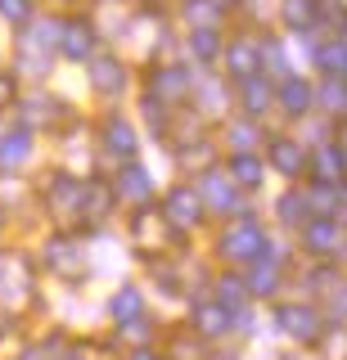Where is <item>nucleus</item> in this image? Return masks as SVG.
<instances>
[{"mask_svg": "<svg viewBox=\"0 0 347 360\" xmlns=\"http://www.w3.org/2000/svg\"><path fill=\"white\" fill-rule=\"evenodd\" d=\"M221 292H226V302H230V307L239 302V284H234V279H221Z\"/></svg>", "mask_w": 347, "mask_h": 360, "instance_id": "nucleus-21", "label": "nucleus"}, {"mask_svg": "<svg viewBox=\"0 0 347 360\" xmlns=\"http://www.w3.org/2000/svg\"><path fill=\"white\" fill-rule=\"evenodd\" d=\"M316 167H320V176H339V153H329V158H316Z\"/></svg>", "mask_w": 347, "mask_h": 360, "instance_id": "nucleus-19", "label": "nucleus"}, {"mask_svg": "<svg viewBox=\"0 0 347 360\" xmlns=\"http://www.w3.org/2000/svg\"><path fill=\"white\" fill-rule=\"evenodd\" d=\"M234 180H239V185H257V180H262V162L248 158V153H239L234 158Z\"/></svg>", "mask_w": 347, "mask_h": 360, "instance_id": "nucleus-11", "label": "nucleus"}, {"mask_svg": "<svg viewBox=\"0 0 347 360\" xmlns=\"http://www.w3.org/2000/svg\"><path fill=\"white\" fill-rule=\"evenodd\" d=\"M271 104V95H266V82H244V108L248 112H262Z\"/></svg>", "mask_w": 347, "mask_h": 360, "instance_id": "nucleus-12", "label": "nucleus"}, {"mask_svg": "<svg viewBox=\"0 0 347 360\" xmlns=\"http://www.w3.org/2000/svg\"><path fill=\"white\" fill-rule=\"evenodd\" d=\"M136 360H158V356H149V352H140V356H136Z\"/></svg>", "mask_w": 347, "mask_h": 360, "instance_id": "nucleus-24", "label": "nucleus"}, {"mask_svg": "<svg viewBox=\"0 0 347 360\" xmlns=\"http://www.w3.org/2000/svg\"><path fill=\"white\" fill-rule=\"evenodd\" d=\"M0 9H5L9 18H23L27 14V0H0Z\"/></svg>", "mask_w": 347, "mask_h": 360, "instance_id": "nucleus-20", "label": "nucleus"}, {"mask_svg": "<svg viewBox=\"0 0 347 360\" xmlns=\"http://www.w3.org/2000/svg\"><path fill=\"white\" fill-rule=\"evenodd\" d=\"M279 217H294V221H302V217H307V207H302V198H284V202H279Z\"/></svg>", "mask_w": 347, "mask_h": 360, "instance_id": "nucleus-17", "label": "nucleus"}, {"mask_svg": "<svg viewBox=\"0 0 347 360\" xmlns=\"http://www.w3.org/2000/svg\"><path fill=\"white\" fill-rule=\"evenodd\" d=\"M63 50L72 54V59H82V54H91V32L77 22V27H63Z\"/></svg>", "mask_w": 347, "mask_h": 360, "instance_id": "nucleus-8", "label": "nucleus"}, {"mask_svg": "<svg viewBox=\"0 0 347 360\" xmlns=\"http://www.w3.org/2000/svg\"><path fill=\"white\" fill-rule=\"evenodd\" d=\"M104 144H113V149L127 158V153H136V135H131V127L127 122H113V127L104 131Z\"/></svg>", "mask_w": 347, "mask_h": 360, "instance_id": "nucleus-7", "label": "nucleus"}, {"mask_svg": "<svg viewBox=\"0 0 347 360\" xmlns=\"http://www.w3.org/2000/svg\"><path fill=\"white\" fill-rule=\"evenodd\" d=\"M0 99H9V82H5V77H0Z\"/></svg>", "mask_w": 347, "mask_h": 360, "instance_id": "nucleus-23", "label": "nucleus"}, {"mask_svg": "<svg viewBox=\"0 0 347 360\" xmlns=\"http://www.w3.org/2000/svg\"><path fill=\"white\" fill-rule=\"evenodd\" d=\"M230 63H234V72H239V77H248V72H253V68H257V59H253V54H248V45H234V54H230Z\"/></svg>", "mask_w": 347, "mask_h": 360, "instance_id": "nucleus-16", "label": "nucleus"}, {"mask_svg": "<svg viewBox=\"0 0 347 360\" xmlns=\"http://www.w3.org/2000/svg\"><path fill=\"white\" fill-rule=\"evenodd\" d=\"M23 153H27V135L23 131H18V135H9V140L5 144H0V162H23Z\"/></svg>", "mask_w": 347, "mask_h": 360, "instance_id": "nucleus-13", "label": "nucleus"}, {"mask_svg": "<svg viewBox=\"0 0 347 360\" xmlns=\"http://www.w3.org/2000/svg\"><path fill=\"white\" fill-rule=\"evenodd\" d=\"M279 104H284L289 112H307V86H302L298 77H289V82L279 86Z\"/></svg>", "mask_w": 347, "mask_h": 360, "instance_id": "nucleus-5", "label": "nucleus"}, {"mask_svg": "<svg viewBox=\"0 0 347 360\" xmlns=\"http://www.w3.org/2000/svg\"><path fill=\"white\" fill-rule=\"evenodd\" d=\"M311 248H316V252H320V248H334V230H329V225H324V230L311 225Z\"/></svg>", "mask_w": 347, "mask_h": 360, "instance_id": "nucleus-18", "label": "nucleus"}, {"mask_svg": "<svg viewBox=\"0 0 347 360\" xmlns=\"http://www.w3.org/2000/svg\"><path fill=\"white\" fill-rule=\"evenodd\" d=\"M248 288H257V292H271V288H275V270H271V266H257L253 275H248Z\"/></svg>", "mask_w": 347, "mask_h": 360, "instance_id": "nucleus-14", "label": "nucleus"}, {"mask_svg": "<svg viewBox=\"0 0 347 360\" xmlns=\"http://www.w3.org/2000/svg\"><path fill=\"white\" fill-rule=\"evenodd\" d=\"M95 86H122V68L118 63H95Z\"/></svg>", "mask_w": 347, "mask_h": 360, "instance_id": "nucleus-15", "label": "nucleus"}, {"mask_svg": "<svg viewBox=\"0 0 347 360\" xmlns=\"http://www.w3.org/2000/svg\"><path fill=\"white\" fill-rule=\"evenodd\" d=\"M122 194H131V198H149V176H144L140 167H127V172H122Z\"/></svg>", "mask_w": 347, "mask_h": 360, "instance_id": "nucleus-9", "label": "nucleus"}, {"mask_svg": "<svg viewBox=\"0 0 347 360\" xmlns=\"http://www.w3.org/2000/svg\"><path fill=\"white\" fill-rule=\"evenodd\" d=\"M167 217H172V221H181V225H198L203 207H198V198L189 194V189H176V194L167 198Z\"/></svg>", "mask_w": 347, "mask_h": 360, "instance_id": "nucleus-3", "label": "nucleus"}, {"mask_svg": "<svg viewBox=\"0 0 347 360\" xmlns=\"http://www.w3.org/2000/svg\"><path fill=\"white\" fill-rule=\"evenodd\" d=\"M136 311H140V292L136 288H122L118 297H113V315L127 324V320H136Z\"/></svg>", "mask_w": 347, "mask_h": 360, "instance_id": "nucleus-10", "label": "nucleus"}, {"mask_svg": "<svg viewBox=\"0 0 347 360\" xmlns=\"http://www.w3.org/2000/svg\"><path fill=\"white\" fill-rule=\"evenodd\" d=\"M226 324H230V311L226 307H198V329H203L208 338L212 333H226Z\"/></svg>", "mask_w": 347, "mask_h": 360, "instance_id": "nucleus-6", "label": "nucleus"}, {"mask_svg": "<svg viewBox=\"0 0 347 360\" xmlns=\"http://www.w3.org/2000/svg\"><path fill=\"white\" fill-rule=\"evenodd\" d=\"M221 252L234 257V262H253V257L262 252V230H257L253 221H239L234 230H226V239H221Z\"/></svg>", "mask_w": 347, "mask_h": 360, "instance_id": "nucleus-1", "label": "nucleus"}, {"mask_svg": "<svg viewBox=\"0 0 347 360\" xmlns=\"http://www.w3.org/2000/svg\"><path fill=\"white\" fill-rule=\"evenodd\" d=\"M194 50H198V54H212V50H217V41H212V37H208V32H203V37H198V41H194Z\"/></svg>", "mask_w": 347, "mask_h": 360, "instance_id": "nucleus-22", "label": "nucleus"}, {"mask_svg": "<svg viewBox=\"0 0 347 360\" xmlns=\"http://www.w3.org/2000/svg\"><path fill=\"white\" fill-rule=\"evenodd\" d=\"M279 329L294 333L298 342H311V338L320 333V315L311 307H284V311H279Z\"/></svg>", "mask_w": 347, "mask_h": 360, "instance_id": "nucleus-2", "label": "nucleus"}, {"mask_svg": "<svg viewBox=\"0 0 347 360\" xmlns=\"http://www.w3.org/2000/svg\"><path fill=\"white\" fill-rule=\"evenodd\" d=\"M271 153H275V167H279L284 176H298L302 162H307V158H302V149H298V144H289V140H275Z\"/></svg>", "mask_w": 347, "mask_h": 360, "instance_id": "nucleus-4", "label": "nucleus"}]
</instances>
